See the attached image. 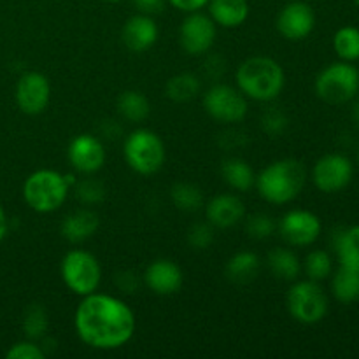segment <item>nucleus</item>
I'll list each match as a JSON object with an SVG mask.
<instances>
[{
	"label": "nucleus",
	"mask_w": 359,
	"mask_h": 359,
	"mask_svg": "<svg viewBox=\"0 0 359 359\" xmlns=\"http://www.w3.org/2000/svg\"><path fill=\"white\" fill-rule=\"evenodd\" d=\"M333 49L342 62L359 60V28L342 27L333 37Z\"/></svg>",
	"instance_id": "29"
},
{
	"label": "nucleus",
	"mask_w": 359,
	"mask_h": 359,
	"mask_svg": "<svg viewBox=\"0 0 359 359\" xmlns=\"http://www.w3.org/2000/svg\"><path fill=\"white\" fill-rule=\"evenodd\" d=\"M333 245H335L340 266H347L359 272V224L340 230L335 235Z\"/></svg>",
	"instance_id": "25"
},
{
	"label": "nucleus",
	"mask_w": 359,
	"mask_h": 359,
	"mask_svg": "<svg viewBox=\"0 0 359 359\" xmlns=\"http://www.w3.org/2000/svg\"><path fill=\"white\" fill-rule=\"evenodd\" d=\"M203 109L216 121L233 125L241 123L248 116V97L238 88L214 84L203 95Z\"/></svg>",
	"instance_id": "9"
},
{
	"label": "nucleus",
	"mask_w": 359,
	"mask_h": 359,
	"mask_svg": "<svg viewBox=\"0 0 359 359\" xmlns=\"http://www.w3.org/2000/svg\"><path fill=\"white\" fill-rule=\"evenodd\" d=\"M7 230H9V221H7L6 212H4L2 205H0V241L7 235Z\"/></svg>",
	"instance_id": "41"
},
{
	"label": "nucleus",
	"mask_w": 359,
	"mask_h": 359,
	"mask_svg": "<svg viewBox=\"0 0 359 359\" xmlns=\"http://www.w3.org/2000/svg\"><path fill=\"white\" fill-rule=\"evenodd\" d=\"M286 77L279 62L269 56H251L237 70V86L248 98L272 102L283 91Z\"/></svg>",
	"instance_id": "3"
},
{
	"label": "nucleus",
	"mask_w": 359,
	"mask_h": 359,
	"mask_svg": "<svg viewBox=\"0 0 359 359\" xmlns=\"http://www.w3.org/2000/svg\"><path fill=\"white\" fill-rule=\"evenodd\" d=\"M280 237L293 248H307L312 245L321 235V219L311 210L293 209L284 214L277 224Z\"/></svg>",
	"instance_id": "12"
},
{
	"label": "nucleus",
	"mask_w": 359,
	"mask_h": 359,
	"mask_svg": "<svg viewBox=\"0 0 359 359\" xmlns=\"http://www.w3.org/2000/svg\"><path fill=\"white\" fill-rule=\"evenodd\" d=\"M74 189H76V198L83 205H97V203L104 202L105 198V186L98 179H81V181H76Z\"/></svg>",
	"instance_id": "32"
},
{
	"label": "nucleus",
	"mask_w": 359,
	"mask_h": 359,
	"mask_svg": "<svg viewBox=\"0 0 359 359\" xmlns=\"http://www.w3.org/2000/svg\"><path fill=\"white\" fill-rule=\"evenodd\" d=\"M125 160L133 172L140 175H153L163 167L165 144L160 137L147 128H139L125 140Z\"/></svg>",
	"instance_id": "5"
},
{
	"label": "nucleus",
	"mask_w": 359,
	"mask_h": 359,
	"mask_svg": "<svg viewBox=\"0 0 359 359\" xmlns=\"http://www.w3.org/2000/svg\"><path fill=\"white\" fill-rule=\"evenodd\" d=\"M305 273L311 280H325L332 276L333 262L330 252H326L325 249H314L312 252H309L307 258H305Z\"/></svg>",
	"instance_id": "31"
},
{
	"label": "nucleus",
	"mask_w": 359,
	"mask_h": 359,
	"mask_svg": "<svg viewBox=\"0 0 359 359\" xmlns=\"http://www.w3.org/2000/svg\"><path fill=\"white\" fill-rule=\"evenodd\" d=\"M291 318L302 325H316L328 314V297L316 280H300L286 294Z\"/></svg>",
	"instance_id": "8"
},
{
	"label": "nucleus",
	"mask_w": 359,
	"mask_h": 359,
	"mask_svg": "<svg viewBox=\"0 0 359 359\" xmlns=\"http://www.w3.org/2000/svg\"><path fill=\"white\" fill-rule=\"evenodd\" d=\"M105 2H121V0H105Z\"/></svg>",
	"instance_id": "43"
},
{
	"label": "nucleus",
	"mask_w": 359,
	"mask_h": 359,
	"mask_svg": "<svg viewBox=\"0 0 359 359\" xmlns=\"http://www.w3.org/2000/svg\"><path fill=\"white\" fill-rule=\"evenodd\" d=\"M354 98H356V104H354V109H353V118L356 119L358 125H359V91H358V95Z\"/></svg>",
	"instance_id": "42"
},
{
	"label": "nucleus",
	"mask_w": 359,
	"mask_h": 359,
	"mask_svg": "<svg viewBox=\"0 0 359 359\" xmlns=\"http://www.w3.org/2000/svg\"><path fill=\"white\" fill-rule=\"evenodd\" d=\"M67 156H69L74 170L84 175H91L97 174L104 167L105 147L95 135L83 133V135H77L76 139L70 140Z\"/></svg>",
	"instance_id": "15"
},
{
	"label": "nucleus",
	"mask_w": 359,
	"mask_h": 359,
	"mask_svg": "<svg viewBox=\"0 0 359 359\" xmlns=\"http://www.w3.org/2000/svg\"><path fill=\"white\" fill-rule=\"evenodd\" d=\"M332 291L337 302L344 305L359 300V272L358 270L340 266L332 280Z\"/></svg>",
	"instance_id": "26"
},
{
	"label": "nucleus",
	"mask_w": 359,
	"mask_h": 359,
	"mask_svg": "<svg viewBox=\"0 0 359 359\" xmlns=\"http://www.w3.org/2000/svg\"><path fill=\"white\" fill-rule=\"evenodd\" d=\"M221 175H223L224 182L230 186L235 191L245 193L255 186L256 174L248 161L241 160V158H228L221 165Z\"/></svg>",
	"instance_id": "23"
},
{
	"label": "nucleus",
	"mask_w": 359,
	"mask_h": 359,
	"mask_svg": "<svg viewBox=\"0 0 359 359\" xmlns=\"http://www.w3.org/2000/svg\"><path fill=\"white\" fill-rule=\"evenodd\" d=\"M116 286L123 293H133V291L139 290L140 279L132 270H125V272L116 273Z\"/></svg>",
	"instance_id": "37"
},
{
	"label": "nucleus",
	"mask_w": 359,
	"mask_h": 359,
	"mask_svg": "<svg viewBox=\"0 0 359 359\" xmlns=\"http://www.w3.org/2000/svg\"><path fill=\"white\" fill-rule=\"evenodd\" d=\"M287 116L280 109H269L262 116V130L270 137H279L286 132Z\"/></svg>",
	"instance_id": "35"
},
{
	"label": "nucleus",
	"mask_w": 359,
	"mask_h": 359,
	"mask_svg": "<svg viewBox=\"0 0 359 359\" xmlns=\"http://www.w3.org/2000/svg\"><path fill=\"white\" fill-rule=\"evenodd\" d=\"M214 242V226L207 221V223H196L189 228L188 231V244L196 251H203V249L210 248Z\"/></svg>",
	"instance_id": "34"
},
{
	"label": "nucleus",
	"mask_w": 359,
	"mask_h": 359,
	"mask_svg": "<svg viewBox=\"0 0 359 359\" xmlns=\"http://www.w3.org/2000/svg\"><path fill=\"white\" fill-rule=\"evenodd\" d=\"M132 4L140 14L154 16V14H160L165 9L167 0H132Z\"/></svg>",
	"instance_id": "38"
},
{
	"label": "nucleus",
	"mask_w": 359,
	"mask_h": 359,
	"mask_svg": "<svg viewBox=\"0 0 359 359\" xmlns=\"http://www.w3.org/2000/svg\"><path fill=\"white\" fill-rule=\"evenodd\" d=\"M307 170L304 163L294 158L273 161L256 175V189L269 203L284 205L297 198L305 188Z\"/></svg>",
	"instance_id": "2"
},
{
	"label": "nucleus",
	"mask_w": 359,
	"mask_h": 359,
	"mask_svg": "<svg viewBox=\"0 0 359 359\" xmlns=\"http://www.w3.org/2000/svg\"><path fill=\"white\" fill-rule=\"evenodd\" d=\"M270 273L280 280H297L302 272V263L293 251L286 248L272 249L266 256Z\"/></svg>",
	"instance_id": "22"
},
{
	"label": "nucleus",
	"mask_w": 359,
	"mask_h": 359,
	"mask_svg": "<svg viewBox=\"0 0 359 359\" xmlns=\"http://www.w3.org/2000/svg\"><path fill=\"white\" fill-rule=\"evenodd\" d=\"M60 273L65 286L79 297L95 293L102 280L100 263L91 252L83 249H72L63 256Z\"/></svg>",
	"instance_id": "7"
},
{
	"label": "nucleus",
	"mask_w": 359,
	"mask_h": 359,
	"mask_svg": "<svg viewBox=\"0 0 359 359\" xmlns=\"http://www.w3.org/2000/svg\"><path fill=\"white\" fill-rule=\"evenodd\" d=\"M216 41V23L212 18L200 13H188L179 30L181 48L191 56H202L210 51Z\"/></svg>",
	"instance_id": "11"
},
{
	"label": "nucleus",
	"mask_w": 359,
	"mask_h": 359,
	"mask_svg": "<svg viewBox=\"0 0 359 359\" xmlns=\"http://www.w3.org/2000/svg\"><path fill=\"white\" fill-rule=\"evenodd\" d=\"M121 41L132 53H144L153 48L158 41V25L153 16L139 13L128 18L121 30Z\"/></svg>",
	"instance_id": "17"
},
{
	"label": "nucleus",
	"mask_w": 359,
	"mask_h": 359,
	"mask_svg": "<svg viewBox=\"0 0 359 359\" xmlns=\"http://www.w3.org/2000/svg\"><path fill=\"white\" fill-rule=\"evenodd\" d=\"M116 107H118L119 116L128 123H142L151 114V104L147 97L135 90L123 91L118 97Z\"/></svg>",
	"instance_id": "24"
},
{
	"label": "nucleus",
	"mask_w": 359,
	"mask_h": 359,
	"mask_svg": "<svg viewBox=\"0 0 359 359\" xmlns=\"http://www.w3.org/2000/svg\"><path fill=\"white\" fill-rule=\"evenodd\" d=\"M49 328L48 312L39 304H32L25 311L23 332L30 340H41Z\"/></svg>",
	"instance_id": "30"
},
{
	"label": "nucleus",
	"mask_w": 359,
	"mask_h": 359,
	"mask_svg": "<svg viewBox=\"0 0 359 359\" xmlns=\"http://www.w3.org/2000/svg\"><path fill=\"white\" fill-rule=\"evenodd\" d=\"M144 284L160 297L175 294L182 286V270L170 259H154L142 276Z\"/></svg>",
	"instance_id": "16"
},
{
	"label": "nucleus",
	"mask_w": 359,
	"mask_h": 359,
	"mask_svg": "<svg viewBox=\"0 0 359 359\" xmlns=\"http://www.w3.org/2000/svg\"><path fill=\"white\" fill-rule=\"evenodd\" d=\"M72 184H76L72 175H63L56 170L42 168L27 177L23 184V198L32 210L48 214L58 210L65 203Z\"/></svg>",
	"instance_id": "4"
},
{
	"label": "nucleus",
	"mask_w": 359,
	"mask_h": 359,
	"mask_svg": "<svg viewBox=\"0 0 359 359\" xmlns=\"http://www.w3.org/2000/svg\"><path fill=\"white\" fill-rule=\"evenodd\" d=\"M358 163H359V147H358Z\"/></svg>",
	"instance_id": "45"
},
{
	"label": "nucleus",
	"mask_w": 359,
	"mask_h": 359,
	"mask_svg": "<svg viewBox=\"0 0 359 359\" xmlns=\"http://www.w3.org/2000/svg\"><path fill=\"white\" fill-rule=\"evenodd\" d=\"M209 16L223 28H237L249 18L248 0H209Z\"/></svg>",
	"instance_id": "20"
},
{
	"label": "nucleus",
	"mask_w": 359,
	"mask_h": 359,
	"mask_svg": "<svg viewBox=\"0 0 359 359\" xmlns=\"http://www.w3.org/2000/svg\"><path fill=\"white\" fill-rule=\"evenodd\" d=\"M172 7L182 13H196L209 4V0H167Z\"/></svg>",
	"instance_id": "40"
},
{
	"label": "nucleus",
	"mask_w": 359,
	"mask_h": 359,
	"mask_svg": "<svg viewBox=\"0 0 359 359\" xmlns=\"http://www.w3.org/2000/svg\"><path fill=\"white\" fill-rule=\"evenodd\" d=\"M224 70H226V62H224L223 56L212 55L205 60V74L209 77H212V79H217V77L223 76Z\"/></svg>",
	"instance_id": "39"
},
{
	"label": "nucleus",
	"mask_w": 359,
	"mask_h": 359,
	"mask_svg": "<svg viewBox=\"0 0 359 359\" xmlns=\"http://www.w3.org/2000/svg\"><path fill=\"white\" fill-rule=\"evenodd\" d=\"M316 93L330 105H342L354 100L359 91V70L349 62L328 65L316 77Z\"/></svg>",
	"instance_id": "6"
},
{
	"label": "nucleus",
	"mask_w": 359,
	"mask_h": 359,
	"mask_svg": "<svg viewBox=\"0 0 359 359\" xmlns=\"http://www.w3.org/2000/svg\"><path fill=\"white\" fill-rule=\"evenodd\" d=\"M354 177L353 161L344 154H326L316 161L312 168V181L323 193H339L351 184Z\"/></svg>",
	"instance_id": "10"
},
{
	"label": "nucleus",
	"mask_w": 359,
	"mask_h": 359,
	"mask_svg": "<svg viewBox=\"0 0 359 359\" xmlns=\"http://www.w3.org/2000/svg\"><path fill=\"white\" fill-rule=\"evenodd\" d=\"M170 198L172 203L184 212H195L203 205L202 189L191 182H175L170 189Z\"/></svg>",
	"instance_id": "28"
},
{
	"label": "nucleus",
	"mask_w": 359,
	"mask_h": 359,
	"mask_svg": "<svg viewBox=\"0 0 359 359\" xmlns=\"http://www.w3.org/2000/svg\"><path fill=\"white\" fill-rule=\"evenodd\" d=\"M98 224H100V219L95 210L77 209L63 217L60 231L65 241L72 242V244H81L97 233Z\"/></svg>",
	"instance_id": "19"
},
{
	"label": "nucleus",
	"mask_w": 359,
	"mask_h": 359,
	"mask_svg": "<svg viewBox=\"0 0 359 359\" xmlns=\"http://www.w3.org/2000/svg\"><path fill=\"white\" fill-rule=\"evenodd\" d=\"M135 326V314L125 302L97 291L83 297L74 314L77 337L98 351H114L128 344Z\"/></svg>",
	"instance_id": "1"
},
{
	"label": "nucleus",
	"mask_w": 359,
	"mask_h": 359,
	"mask_svg": "<svg viewBox=\"0 0 359 359\" xmlns=\"http://www.w3.org/2000/svg\"><path fill=\"white\" fill-rule=\"evenodd\" d=\"M200 93V79L191 72H182L170 77L165 86V95L175 104H186Z\"/></svg>",
	"instance_id": "27"
},
{
	"label": "nucleus",
	"mask_w": 359,
	"mask_h": 359,
	"mask_svg": "<svg viewBox=\"0 0 359 359\" xmlns=\"http://www.w3.org/2000/svg\"><path fill=\"white\" fill-rule=\"evenodd\" d=\"M51 98V84L41 72H27L16 84V104L25 114H41Z\"/></svg>",
	"instance_id": "14"
},
{
	"label": "nucleus",
	"mask_w": 359,
	"mask_h": 359,
	"mask_svg": "<svg viewBox=\"0 0 359 359\" xmlns=\"http://www.w3.org/2000/svg\"><path fill=\"white\" fill-rule=\"evenodd\" d=\"M277 230V223L272 216L269 214H252L245 219V231L249 237L256 238V241H265V238L272 237Z\"/></svg>",
	"instance_id": "33"
},
{
	"label": "nucleus",
	"mask_w": 359,
	"mask_h": 359,
	"mask_svg": "<svg viewBox=\"0 0 359 359\" xmlns=\"http://www.w3.org/2000/svg\"><path fill=\"white\" fill-rule=\"evenodd\" d=\"M262 262L259 256L252 251H241L231 256L226 263V279L233 284H249L258 277Z\"/></svg>",
	"instance_id": "21"
},
{
	"label": "nucleus",
	"mask_w": 359,
	"mask_h": 359,
	"mask_svg": "<svg viewBox=\"0 0 359 359\" xmlns=\"http://www.w3.org/2000/svg\"><path fill=\"white\" fill-rule=\"evenodd\" d=\"M244 216V203L237 195H231V193H221V195H216L207 203V221L214 228L226 230V228L241 223Z\"/></svg>",
	"instance_id": "18"
},
{
	"label": "nucleus",
	"mask_w": 359,
	"mask_h": 359,
	"mask_svg": "<svg viewBox=\"0 0 359 359\" xmlns=\"http://www.w3.org/2000/svg\"><path fill=\"white\" fill-rule=\"evenodd\" d=\"M7 359H44L46 353L42 346L35 344L34 340L18 342L6 353Z\"/></svg>",
	"instance_id": "36"
},
{
	"label": "nucleus",
	"mask_w": 359,
	"mask_h": 359,
	"mask_svg": "<svg viewBox=\"0 0 359 359\" xmlns=\"http://www.w3.org/2000/svg\"><path fill=\"white\" fill-rule=\"evenodd\" d=\"M276 27L286 41H304L316 27L314 9L304 0L287 2L277 16Z\"/></svg>",
	"instance_id": "13"
},
{
	"label": "nucleus",
	"mask_w": 359,
	"mask_h": 359,
	"mask_svg": "<svg viewBox=\"0 0 359 359\" xmlns=\"http://www.w3.org/2000/svg\"><path fill=\"white\" fill-rule=\"evenodd\" d=\"M353 2H354V4H356V6L359 7V0H353Z\"/></svg>",
	"instance_id": "44"
}]
</instances>
